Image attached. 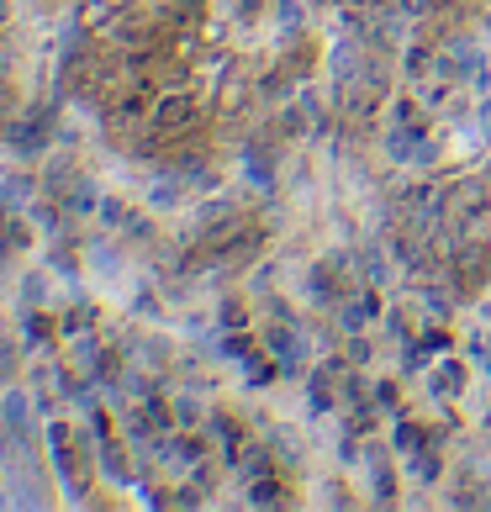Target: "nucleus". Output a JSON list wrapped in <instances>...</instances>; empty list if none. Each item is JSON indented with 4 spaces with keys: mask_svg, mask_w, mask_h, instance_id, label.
<instances>
[{
    "mask_svg": "<svg viewBox=\"0 0 491 512\" xmlns=\"http://www.w3.org/2000/svg\"><path fill=\"white\" fill-rule=\"evenodd\" d=\"M196 122H201V106H196L191 90H169V96H159L154 117H148V127H154L159 138H185Z\"/></svg>",
    "mask_w": 491,
    "mask_h": 512,
    "instance_id": "1",
    "label": "nucleus"
},
{
    "mask_svg": "<svg viewBox=\"0 0 491 512\" xmlns=\"http://www.w3.org/2000/svg\"><path fill=\"white\" fill-rule=\"evenodd\" d=\"M375 317H381V291H375V286H360L354 296L338 301V328H344V333H365Z\"/></svg>",
    "mask_w": 491,
    "mask_h": 512,
    "instance_id": "2",
    "label": "nucleus"
},
{
    "mask_svg": "<svg viewBox=\"0 0 491 512\" xmlns=\"http://www.w3.org/2000/svg\"><path fill=\"white\" fill-rule=\"evenodd\" d=\"M48 138H53V117H48V111H27L22 122H11V148L22 159H37L48 148Z\"/></svg>",
    "mask_w": 491,
    "mask_h": 512,
    "instance_id": "3",
    "label": "nucleus"
},
{
    "mask_svg": "<svg viewBox=\"0 0 491 512\" xmlns=\"http://www.w3.org/2000/svg\"><path fill=\"white\" fill-rule=\"evenodd\" d=\"M402 206L418 217V227H439L444 212H449V191L444 185H412V191L402 196Z\"/></svg>",
    "mask_w": 491,
    "mask_h": 512,
    "instance_id": "4",
    "label": "nucleus"
},
{
    "mask_svg": "<svg viewBox=\"0 0 491 512\" xmlns=\"http://www.w3.org/2000/svg\"><path fill=\"white\" fill-rule=\"evenodd\" d=\"M264 354H275V359H280V370H286V375L301 365V338H296V328H291V322H280V317H275V328L264 333Z\"/></svg>",
    "mask_w": 491,
    "mask_h": 512,
    "instance_id": "5",
    "label": "nucleus"
},
{
    "mask_svg": "<svg viewBox=\"0 0 491 512\" xmlns=\"http://www.w3.org/2000/svg\"><path fill=\"white\" fill-rule=\"evenodd\" d=\"M212 439H217V454H222V460H228V470L243 460V449H249V439H243V423H238V417H212Z\"/></svg>",
    "mask_w": 491,
    "mask_h": 512,
    "instance_id": "6",
    "label": "nucleus"
},
{
    "mask_svg": "<svg viewBox=\"0 0 491 512\" xmlns=\"http://www.w3.org/2000/svg\"><path fill=\"white\" fill-rule=\"evenodd\" d=\"M428 444H439V439H428V428L412 423V417H402V423H396V433H391V449L402 454V460H412V454L428 449Z\"/></svg>",
    "mask_w": 491,
    "mask_h": 512,
    "instance_id": "7",
    "label": "nucleus"
},
{
    "mask_svg": "<svg viewBox=\"0 0 491 512\" xmlns=\"http://www.w3.org/2000/svg\"><path fill=\"white\" fill-rule=\"evenodd\" d=\"M154 90H148V85H132L127 90V96L117 101V122H143V117H154Z\"/></svg>",
    "mask_w": 491,
    "mask_h": 512,
    "instance_id": "8",
    "label": "nucleus"
},
{
    "mask_svg": "<svg viewBox=\"0 0 491 512\" xmlns=\"http://www.w3.org/2000/svg\"><path fill=\"white\" fill-rule=\"evenodd\" d=\"M460 391H465V370L455 359H439V370H433V396H439V402H455Z\"/></svg>",
    "mask_w": 491,
    "mask_h": 512,
    "instance_id": "9",
    "label": "nucleus"
},
{
    "mask_svg": "<svg viewBox=\"0 0 491 512\" xmlns=\"http://www.w3.org/2000/svg\"><path fill=\"white\" fill-rule=\"evenodd\" d=\"M333 270H338V264H312V270H307V296H312V301H323V307H338Z\"/></svg>",
    "mask_w": 491,
    "mask_h": 512,
    "instance_id": "10",
    "label": "nucleus"
},
{
    "mask_svg": "<svg viewBox=\"0 0 491 512\" xmlns=\"http://www.w3.org/2000/svg\"><path fill=\"white\" fill-rule=\"evenodd\" d=\"M254 507H286V491H280L275 470H264V476H254V491H249Z\"/></svg>",
    "mask_w": 491,
    "mask_h": 512,
    "instance_id": "11",
    "label": "nucleus"
},
{
    "mask_svg": "<svg viewBox=\"0 0 491 512\" xmlns=\"http://www.w3.org/2000/svg\"><path fill=\"white\" fill-rule=\"evenodd\" d=\"M101 476H106V481H117V486H127V481H132L127 454H122L117 444H106V439H101Z\"/></svg>",
    "mask_w": 491,
    "mask_h": 512,
    "instance_id": "12",
    "label": "nucleus"
},
{
    "mask_svg": "<svg viewBox=\"0 0 491 512\" xmlns=\"http://www.w3.org/2000/svg\"><path fill=\"white\" fill-rule=\"evenodd\" d=\"M96 217H101V227H111V233H122L127 217H132V206H127V201H117V196H106V201H96Z\"/></svg>",
    "mask_w": 491,
    "mask_h": 512,
    "instance_id": "13",
    "label": "nucleus"
},
{
    "mask_svg": "<svg viewBox=\"0 0 491 512\" xmlns=\"http://www.w3.org/2000/svg\"><path fill=\"white\" fill-rule=\"evenodd\" d=\"M0 417H6V428L27 433V396H22V391H6V402H0Z\"/></svg>",
    "mask_w": 491,
    "mask_h": 512,
    "instance_id": "14",
    "label": "nucleus"
},
{
    "mask_svg": "<svg viewBox=\"0 0 491 512\" xmlns=\"http://www.w3.org/2000/svg\"><path fill=\"white\" fill-rule=\"evenodd\" d=\"M301 22H307V16H301L296 0H275V27H280V37H296Z\"/></svg>",
    "mask_w": 491,
    "mask_h": 512,
    "instance_id": "15",
    "label": "nucleus"
},
{
    "mask_svg": "<svg viewBox=\"0 0 491 512\" xmlns=\"http://www.w3.org/2000/svg\"><path fill=\"white\" fill-rule=\"evenodd\" d=\"M222 354H228V359H238V365H249V359H254V338L243 333V328H233L228 338H222Z\"/></svg>",
    "mask_w": 491,
    "mask_h": 512,
    "instance_id": "16",
    "label": "nucleus"
},
{
    "mask_svg": "<svg viewBox=\"0 0 491 512\" xmlns=\"http://www.w3.org/2000/svg\"><path fill=\"white\" fill-rule=\"evenodd\" d=\"M370 402L381 407V412H396V407H402V386H396V381H381V386H370Z\"/></svg>",
    "mask_w": 491,
    "mask_h": 512,
    "instance_id": "17",
    "label": "nucleus"
},
{
    "mask_svg": "<svg viewBox=\"0 0 491 512\" xmlns=\"http://www.w3.org/2000/svg\"><path fill=\"white\" fill-rule=\"evenodd\" d=\"M59 333H64V338H90V312H85V307H74V312L59 322Z\"/></svg>",
    "mask_w": 491,
    "mask_h": 512,
    "instance_id": "18",
    "label": "nucleus"
},
{
    "mask_svg": "<svg viewBox=\"0 0 491 512\" xmlns=\"http://www.w3.org/2000/svg\"><path fill=\"white\" fill-rule=\"evenodd\" d=\"M396 11H402L407 22H428V16L439 11V0H396Z\"/></svg>",
    "mask_w": 491,
    "mask_h": 512,
    "instance_id": "19",
    "label": "nucleus"
},
{
    "mask_svg": "<svg viewBox=\"0 0 491 512\" xmlns=\"http://www.w3.org/2000/svg\"><path fill=\"white\" fill-rule=\"evenodd\" d=\"M423 117H418V101H391V127H418Z\"/></svg>",
    "mask_w": 491,
    "mask_h": 512,
    "instance_id": "20",
    "label": "nucleus"
},
{
    "mask_svg": "<svg viewBox=\"0 0 491 512\" xmlns=\"http://www.w3.org/2000/svg\"><path fill=\"white\" fill-rule=\"evenodd\" d=\"M365 270H370V286H386V280H391V259L381 249H370L365 254Z\"/></svg>",
    "mask_w": 491,
    "mask_h": 512,
    "instance_id": "21",
    "label": "nucleus"
},
{
    "mask_svg": "<svg viewBox=\"0 0 491 512\" xmlns=\"http://www.w3.org/2000/svg\"><path fill=\"white\" fill-rule=\"evenodd\" d=\"M423 312H428L423 322H444V317H449V296H439V291L428 286V291H423Z\"/></svg>",
    "mask_w": 491,
    "mask_h": 512,
    "instance_id": "22",
    "label": "nucleus"
},
{
    "mask_svg": "<svg viewBox=\"0 0 491 512\" xmlns=\"http://www.w3.org/2000/svg\"><path fill=\"white\" fill-rule=\"evenodd\" d=\"M22 328H27V338H32V344H48V338H53V322H48L43 312H27V322H22Z\"/></svg>",
    "mask_w": 491,
    "mask_h": 512,
    "instance_id": "23",
    "label": "nucleus"
},
{
    "mask_svg": "<svg viewBox=\"0 0 491 512\" xmlns=\"http://www.w3.org/2000/svg\"><path fill=\"white\" fill-rule=\"evenodd\" d=\"M175 423H180V428L201 423V402H196V396H175Z\"/></svg>",
    "mask_w": 491,
    "mask_h": 512,
    "instance_id": "24",
    "label": "nucleus"
},
{
    "mask_svg": "<svg viewBox=\"0 0 491 512\" xmlns=\"http://www.w3.org/2000/svg\"><path fill=\"white\" fill-rule=\"evenodd\" d=\"M122 238H132V243H143V238H154V222H148V217H138V212H132V217H127V227H122Z\"/></svg>",
    "mask_w": 491,
    "mask_h": 512,
    "instance_id": "25",
    "label": "nucleus"
},
{
    "mask_svg": "<svg viewBox=\"0 0 491 512\" xmlns=\"http://www.w3.org/2000/svg\"><path fill=\"white\" fill-rule=\"evenodd\" d=\"M201 11H206V0H175L180 27H196V22H201Z\"/></svg>",
    "mask_w": 491,
    "mask_h": 512,
    "instance_id": "26",
    "label": "nucleus"
},
{
    "mask_svg": "<svg viewBox=\"0 0 491 512\" xmlns=\"http://www.w3.org/2000/svg\"><path fill=\"white\" fill-rule=\"evenodd\" d=\"M307 396H312V407H317V412H328V407H333V391H328V381H323V375H312Z\"/></svg>",
    "mask_w": 491,
    "mask_h": 512,
    "instance_id": "27",
    "label": "nucleus"
},
{
    "mask_svg": "<svg viewBox=\"0 0 491 512\" xmlns=\"http://www.w3.org/2000/svg\"><path fill=\"white\" fill-rule=\"evenodd\" d=\"M349 365H370V338L365 333H349Z\"/></svg>",
    "mask_w": 491,
    "mask_h": 512,
    "instance_id": "28",
    "label": "nucleus"
},
{
    "mask_svg": "<svg viewBox=\"0 0 491 512\" xmlns=\"http://www.w3.org/2000/svg\"><path fill=\"white\" fill-rule=\"evenodd\" d=\"M386 328L402 338V344H412V322H407V312H386Z\"/></svg>",
    "mask_w": 491,
    "mask_h": 512,
    "instance_id": "29",
    "label": "nucleus"
},
{
    "mask_svg": "<svg viewBox=\"0 0 491 512\" xmlns=\"http://www.w3.org/2000/svg\"><path fill=\"white\" fill-rule=\"evenodd\" d=\"M243 322H249V317H243L238 301H222V328H243Z\"/></svg>",
    "mask_w": 491,
    "mask_h": 512,
    "instance_id": "30",
    "label": "nucleus"
},
{
    "mask_svg": "<svg viewBox=\"0 0 491 512\" xmlns=\"http://www.w3.org/2000/svg\"><path fill=\"white\" fill-rule=\"evenodd\" d=\"M423 349H428V354H444V349H449V333H433V328H428V333H423Z\"/></svg>",
    "mask_w": 491,
    "mask_h": 512,
    "instance_id": "31",
    "label": "nucleus"
},
{
    "mask_svg": "<svg viewBox=\"0 0 491 512\" xmlns=\"http://www.w3.org/2000/svg\"><path fill=\"white\" fill-rule=\"evenodd\" d=\"M233 11L243 16V22H249V16H259V11H264V0H233Z\"/></svg>",
    "mask_w": 491,
    "mask_h": 512,
    "instance_id": "32",
    "label": "nucleus"
},
{
    "mask_svg": "<svg viewBox=\"0 0 491 512\" xmlns=\"http://www.w3.org/2000/svg\"><path fill=\"white\" fill-rule=\"evenodd\" d=\"M169 502H175V507H196V502H201V491H185V486H180V491H175V497H169Z\"/></svg>",
    "mask_w": 491,
    "mask_h": 512,
    "instance_id": "33",
    "label": "nucleus"
},
{
    "mask_svg": "<svg viewBox=\"0 0 491 512\" xmlns=\"http://www.w3.org/2000/svg\"><path fill=\"white\" fill-rule=\"evenodd\" d=\"M11 22V0H0V27H6Z\"/></svg>",
    "mask_w": 491,
    "mask_h": 512,
    "instance_id": "34",
    "label": "nucleus"
},
{
    "mask_svg": "<svg viewBox=\"0 0 491 512\" xmlns=\"http://www.w3.org/2000/svg\"><path fill=\"white\" fill-rule=\"evenodd\" d=\"M0 238H6V196H0Z\"/></svg>",
    "mask_w": 491,
    "mask_h": 512,
    "instance_id": "35",
    "label": "nucleus"
},
{
    "mask_svg": "<svg viewBox=\"0 0 491 512\" xmlns=\"http://www.w3.org/2000/svg\"><path fill=\"white\" fill-rule=\"evenodd\" d=\"M6 64H11V53H6V43H0V74H6Z\"/></svg>",
    "mask_w": 491,
    "mask_h": 512,
    "instance_id": "36",
    "label": "nucleus"
},
{
    "mask_svg": "<svg viewBox=\"0 0 491 512\" xmlns=\"http://www.w3.org/2000/svg\"><path fill=\"white\" fill-rule=\"evenodd\" d=\"M0 328H6V317H0Z\"/></svg>",
    "mask_w": 491,
    "mask_h": 512,
    "instance_id": "37",
    "label": "nucleus"
}]
</instances>
